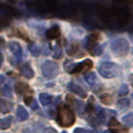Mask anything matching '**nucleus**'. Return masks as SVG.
<instances>
[{
  "label": "nucleus",
  "mask_w": 133,
  "mask_h": 133,
  "mask_svg": "<svg viewBox=\"0 0 133 133\" xmlns=\"http://www.w3.org/2000/svg\"><path fill=\"white\" fill-rule=\"evenodd\" d=\"M57 123L63 127H69L75 123V115L69 106H60L57 110Z\"/></svg>",
  "instance_id": "f257e3e1"
},
{
  "label": "nucleus",
  "mask_w": 133,
  "mask_h": 133,
  "mask_svg": "<svg viewBox=\"0 0 133 133\" xmlns=\"http://www.w3.org/2000/svg\"><path fill=\"white\" fill-rule=\"evenodd\" d=\"M111 49H112V53L116 56H126L130 51V43L126 39L119 37V39H116L112 42Z\"/></svg>",
  "instance_id": "f03ea898"
},
{
  "label": "nucleus",
  "mask_w": 133,
  "mask_h": 133,
  "mask_svg": "<svg viewBox=\"0 0 133 133\" xmlns=\"http://www.w3.org/2000/svg\"><path fill=\"white\" fill-rule=\"evenodd\" d=\"M98 71L103 77L105 78H113L118 75V66L115 63L111 62H104L99 65Z\"/></svg>",
  "instance_id": "7ed1b4c3"
},
{
  "label": "nucleus",
  "mask_w": 133,
  "mask_h": 133,
  "mask_svg": "<svg viewBox=\"0 0 133 133\" xmlns=\"http://www.w3.org/2000/svg\"><path fill=\"white\" fill-rule=\"evenodd\" d=\"M42 74L47 78H54L58 72V64L54 61H46L42 64Z\"/></svg>",
  "instance_id": "20e7f679"
},
{
  "label": "nucleus",
  "mask_w": 133,
  "mask_h": 133,
  "mask_svg": "<svg viewBox=\"0 0 133 133\" xmlns=\"http://www.w3.org/2000/svg\"><path fill=\"white\" fill-rule=\"evenodd\" d=\"M91 68H92V61L91 60H84L81 63H78V64L72 65L70 69H69V71H70L71 74H77V72H81V71H83V70H90Z\"/></svg>",
  "instance_id": "39448f33"
},
{
  "label": "nucleus",
  "mask_w": 133,
  "mask_h": 133,
  "mask_svg": "<svg viewBox=\"0 0 133 133\" xmlns=\"http://www.w3.org/2000/svg\"><path fill=\"white\" fill-rule=\"evenodd\" d=\"M99 40V33H92V34L89 35V37L87 39V42H85V48L87 50H92L95 47H97V42Z\"/></svg>",
  "instance_id": "423d86ee"
},
{
  "label": "nucleus",
  "mask_w": 133,
  "mask_h": 133,
  "mask_svg": "<svg viewBox=\"0 0 133 133\" xmlns=\"http://www.w3.org/2000/svg\"><path fill=\"white\" fill-rule=\"evenodd\" d=\"M68 89L70 90L71 92H74V94H76V95H77V96L82 97V98H87V96H88L87 91H85V90L83 89V88L81 87V85L76 84V83H74V82L69 83V84H68Z\"/></svg>",
  "instance_id": "0eeeda50"
},
{
  "label": "nucleus",
  "mask_w": 133,
  "mask_h": 133,
  "mask_svg": "<svg viewBox=\"0 0 133 133\" xmlns=\"http://www.w3.org/2000/svg\"><path fill=\"white\" fill-rule=\"evenodd\" d=\"M9 50L16 60H20L22 57V48L18 42H11L9 43Z\"/></svg>",
  "instance_id": "6e6552de"
},
{
  "label": "nucleus",
  "mask_w": 133,
  "mask_h": 133,
  "mask_svg": "<svg viewBox=\"0 0 133 133\" xmlns=\"http://www.w3.org/2000/svg\"><path fill=\"white\" fill-rule=\"evenodd\" d=\"M15 91L18 92L19 95H22V96H28L29 94H32V90L25 83H18L15 85Z\"/></svg>",
  "instance_id": "1a4fd4ad"
},
{
  "label": "nucleus",
  "mask_w": 133,
  "mask_h": 133,
  "mask_svg": "<svg viewBox=\"0 0 133 133\" xmlns=\"http://www.w3.org/2000/svg\"><path fill=\"white\" fill-rule=\"evenodd\" d=\"M20 74L22 76H25L26 78H33L34 77V70L32 69V66L29 64H23L20 69Z\"/></svg>",
  "instance_id": "9d476101"
},
{
  "label": "nucleus",
  "mask_w": 133,
  "mask_h": 133,
  "mask_svg": "<svg viewBox=\"0 0 133 133\" xmlns=\"http://www.w3.org/2000/svg\"><path fill=\"white\" fill-rule=\"evenodd\" d=\"M60 27L58 26H53L51 28H49L48 30H47V37H48L49 40H54V39H57L58 36H60Z\"/></svg>",
  "instance_id": "9b49d317"
},
{
  "label": "nucleus",
  "mask_w": 133,
  "mask_h": 133,
  "mask_svg": "<svg viewBox=\"0 0 133 133\" xmlns=\"http://www.w3.org/2000/svg\"><path fill=\"white\" fill-rule=\"evenodd\" d=\"M95 112H96V117H95V118H96L99 123H104V122H105L106 113H105V111H104L103 109L99 108V106H96V108H95Z\"/></svg>",
  "instance_id": "f8f14e48"
},
{
  "label": "nucleus",
  "mask_w": 133,
  "mask_h": 133,
  "mask_svg": "<svg viewBox=\"0 0 133 133\" xmlns=\"http://www.w3.org/2000/svg\"><path fill=\"white\" fill-rule=\"evenodd\" d=\"M16 117H18L19 120H21V122H25V120L28 119V112L26 111L25 108H22V106H19L18 110H16Z\"/></svg>",
  "instance_id": "ddd939ff"
},
{
  "label": "nucleus",
  "mask_w": 133,
  "mask_h": 133,
  "mask_svg": "<svg viewBox=\"0 0 133 133\" xmlns=\"http://www.w3.org/2000/svg\"><path fill=\"white\" fill-rule=\"evenodd\" d=\"M39 101L42 105L47 106L53 102V96H50V95H48V94H41L39 96Z\"/></svg>",
  "instance_id": "4468645a"
},
{
  "label": "nucleus",
  "mask_w": 133,
  "mask_h": 133,
  "mask_svg": "<svg viewBox=\"0 0 133 133\" xmlns=\"http://www.w3.org/2000/svg\"><path fill=\"white\" fill-rule=\"evenodd\" d=\"M65 98H66V102H68V103L70 104V105H75V106H76V108H75L76 110H79V108H78V106H81V108H83V106H84V105H83L82 102L76 101V99L74 98L72 96H66Z\"/></svg>",
  "instance_id": "2eb2a0df"
},
{
  "label": "nucleus",
  "mask_w": 133,
  "mask_h": 133,
  "mask_svg": "<svg viewBox=\"0 0 133 133\" xmlns=\"http://www.w3.org/2000/svg\"><path fill=\"white\" fill-rule=\"evenodd\" d=\"M99 101L105 105H111L112 104V96L109 94H103L99 96Z\"/></svg>",
  "instance_id": "dca6fc26"
},
{
  "label": "nucleus",
  "mask_w": 133,
  "mask_h": 133,
  "mask_svg": "<svg viewBox=\"0 0 133 133\" xmlns=\"http://www.w3.org/2000/svg\"><path fill=\"white\" fill-rule=\"evenodd\" d=\"M12 124V118L7 117V118H2L0 119V130H7L9 129Z\"/></svg>",
  "instance_id": "f3484780"
},
{
  "label": "nucleus",
  "mask_w": 133,
  "mask_h": 133,
  "mask_svg": "<svg viewBox=\"0 0 133 133\" xmlns=\"http://www.w3.org/2000/svg\"><path fill=\"white\" fill-rule=\"evenodd\" d=\"M130 105H131V102H130L129 98H122L118 102V108L120 110H126V109L130 108Z\"/></svg>",
  "instance_id": "a211bd4d"
},
{
  "label": "nucleus",
  "mask_w": 133,
  "mask_h": 133,
  "mask_svg": "<svg viewBox=\"0 0 133 133\" xmlns=\"http://www.w3.org/2000/svg\"><path fill=\"white\" fill-rule=\"evenodd\" d=\"M0 94H1L4 97H9L12 95V88H11V85H8V84L2 85V88L0 89Z\"/></svg>",
  "instance_id": "6ab92c4d"
},
{
  "label": "nucleus",
  "mask_w": 133,
  "mask_h": 133,
  "mask_svg": "<svg viewBox=\"0 0 133 133\" xmlns=\"http://www.w3.org/2000/svg\"><path fill=\"white\" fill-rule=\"evenodd\" d=\"M12 106H13V103L12 102H7V101H2L1 103V111L4 113H7L12 110Z\"/></svg>",
  "instance_id": "aec40b11"
},
{
  "label": "nucleus",
  "mask_w": 133,
  "mask_h": 133,
  "mask_svg": "<svg viewBox=\"0 0 133 133\" xmlns=\"http://www.w3.org/2000/svg\"><path fill=\"white\" fill-rule=\"evenodd\" d=\"M85 81H87V83H89L90 85H94L95 83H96V75L92 72H89V74H85Z\"/></svg>",
  "instance_id": "412c9836"
},
{
  "label": "nucleus",
  "mask_w": 133,
  "mask_h": 133,
  "mask_svg": "<svg viewBox=\"0 0 133 133\" xmlns=\"http://www.w3.org/2000/svg\"><path fill=\"white\" fill-rule=\"evenodd\" d=\"M28 48H29L30 53H32L34 56L40 55V51H41V50H40L39 47H36V44H35L34 42H30V44H29V47H28Z\"/></svg>",
  "instance_id": "4be33fe9"
},
{
  "label": "nucleus",
  "mask_w": 133,
  "mask_h": 133,
  "mask_svg": "<svg viewBox=\"0 0 133 133\" xmlns=\"http://www.w3.org/2000/svg\"><path fill=\"white\" fill-rule=\"evenodd\" d=\"M133 115L132 113H127L126 116H124L123 117V123H124L125 125H127V126H132L133 124Z\"/></svg>",
  "instance_id": "5701e85b"
},
{
  "label": "nucleus",
  "mask_w": 133,
  "mask_h": 133,
  "mask_svg": "<svg viewBox=\"0 0 133 133\" xmlns=\"http://www.w3.org/2000/svg\"><path fill=\"white\" fill-rule=\"evenodd\" d=\"M129 94V85L127 84H123L119 89V96H126Z\"/></svg>",
  "instance_id": "b1692460"
},
{
  "label": "nucleus",
  "mask_w": 133,
  "mask_h": 133,
  "mask_svg": "<svg viewBox=\"0 0 133 133\" xmlns=\"http://www.w3.org/2000/svg\"><path fill=\"white\" fill-rule=\"evenodd\" d=\"M78 50V43H72V46L68 49V55H75Z\"/></svg>",
  "instance_id": "393cba45"
},
{
  "label": "nucleus",
  "mask_w": 133,
  "mask_h": 133,
  "mask_svg": "<svg viewBox=\"0 0 133 133\" xmlns=\"http://www.w3.org/2000/svg\"><path fill=\"white\" fill-rule=\"evenodd\" d=\"M54 58H58V57H61V54H62V49H61V47L58 46H56L55 48H54Z\"/></svg>",
  "instance_id": "a878e982"
},
{
  "label": "nucleus",
  "mask_w": 133,
  "mask_h": 133,
  "mask_svg": "<svg viewBox=\"0 0 133 133\" xmlns=\"http://www.w3.org/2000/svg\"><path fill=\"white\" fill-rule=\"evenodd\" d=\"M109 126H110L111 129H115V127H118V126H119V123H118L117 119L113 117V118H111L110 123H109Z\"/></svg>",
  "instance_id": "bb28decb"
},
{
  "label": "nucleus",
  "mask_w": 133,
  "mask_h": 133,
  "mask_svg": "<svg viewBox=\"0 0 133 133\" xmlns=\"http://www.w3.org/2000/svg\"><path fill=\"white\" fill-rule=\"evenodd\" d=\"M91 51V55H94V56H96V55H101L102 54V48L101 47H95L94 49H92V50H90Z\"/></svg>",
  "instance_id": "cd10ccee"
},
{
  "label": "nucleus",
  "mask_w": 133,
  "mask_h": 133,
  "mask_svg": "<svg viewBox=\"0 0 133 133\" xmlns=\"http://www.w3.org/2000/svg\"><path fill=\"white\" fill-rule=\"evenodd\" d=\"M112 133H129L127 129H119V127H115V131H112Z\"/></svg>",
  "instance_id": "c85d7f7f"
},
{
  "label": "nucleus",
  "mask_w": 133,
  "mask_h": 133,
  "mask_svg": "<svg viewBox=\"0 0 133 133\" xmlns=\"http://www.w3.org/2000/svg\"><path fill=\"white\" fill-rule=\"evenodd\" d=\"M25 103L27 105H30L33 103V97L32 96H25Z\"/></svg>",
  "instance_id": "c756f323"
},
{
  "label": "nucleus",
  "mask_w": 133,
  "mask_h": 133,
  "mask_svg": "<svg viewBox=\"0 0 133 133\" xmlns=\"http://www.w3.org/2000/svg\"><path fill=\"white\" fill-rule=\"evenodd\" d=\"M74 133H91L90 131H88V130H84V129H76Z\"/></svg>",
  "instance_id": "7c9ffc66"
},
{
  "label": "nucleus",
  "mask_w": 133,
  "mask_h": 133,
  "mask_svg": "<svg viewBox=\"0 0 133 133\" xmlns=\"http://www.w3.org/2000/svg\"><path fill=\"white\" fill-rule=\"evenodd\" d=\"M4 79H5V78H4V76H2V75H0V85H1L2 83H4Z\"/></svg>",
  "instance_id": "2f4dec72"
},
{
  "label": "nucleus",
  "mask_w": 133,
  "mask_h": 133,
  "mask_svg": "<svg viewBox=\"0 0 133 133\" xmlns=\"http://www.w3.org/2000/svg\"><path fill=\"white\" fill-rule=\"evenodd\" d=\"M48 133H57V132H56L55 130H53V129H49L48 130Z\"/></svg>",
  "instance_id": "473e14b6"
},
{
  "label": "nucleus",
  "mask_w": 133,
  "mask_h": 133,
  "mask_svg": "<svg viewBox=\"0 0 133 133\" xmlns=\"http://www.w3.org/2000/svg\"><path fill=\"white\" fill-rule=\"evenodd\" d=\"M1 63H2V56L0 55V65H1Z\"/></svg>",
  "instance_id": "72a5a7b5"
},
{
  "label": "nucleus",
  "mask_w": 133,
  "mask_h": 133,
  "mask_svg": "<svg viewBox=\"0 0 133 133\" xmlns=\"http://www.w3.org/2000/svg\"><path fill=\"white\" fill-rule=\"evenodd\" d=\"M104 133H112V132H111V131H105Z\"/></svg>",
  "instance_id": "f704fd0d"
},
{
  "label": "nucleus",
  "mask_w": 133,
  "mask_h": 133,
  "mask_svg": "<svg viewBox=\"0 0 133 133\" xmlns=\"http://www.w3.org/2000/svg\"><path fill=\"white\" fill-rule=\"evenodd\" d=\"M61 133H68V132H65V131H63V132H61Z\"/></svg>",
  "instance_id": "c9c22d12"
}]
</instances>
